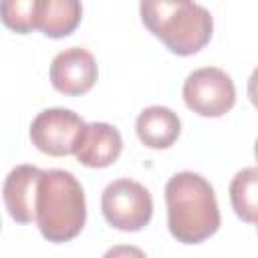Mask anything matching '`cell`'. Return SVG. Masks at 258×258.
I'll use <instances>...</instances> for the list:
<instances>
[{
  "instance_id": "6da1fadb",
  "label": "cell",
  "mask_w": 258,
  "mask_h": 258,
  "mask_svg": "<svg viewBox=\"0 0 258 258\" xmlns=\"http://www.w3.org/2000/svg\"><path fill=\"white\" fill-rule=\"evenodd\" d=\"M167 228L181 244H200L220 228L214 187L194 171H179L165 183Z\"/></svg>"
},
{
  "instance_id": "8992f818",
  "label": "cell",
  "mask_w": 258,
  "mask_h": 258,
  "mask_svg": "<svg viewBox=\"0 0 258 258\" xmlns=\"http://www.w3.org/2000/svg\"><path fill=\"white\" fill-rule=\"evenodd\" d=\"M87 125L89 123L71 109H44L30 123V141L46 155H71L77 151Z\"/></svg>"
},
{
  "instance_id": "ba28073f",
  "label": "cell",
  "mask_w": 258,
  "mask_h": 258,
  "mask_svg": "<svg viewBox=\"0 0 258 258\" xmlns=\"http://www.w3.org/2000/svg\"><path fill=\"white\" fill-rule=\"evenodd\" d=\"M42 169L34 165H16L4 179L2 198L10 218L18 224L36 222V200Z\"/></svg>"
},
{
  "instance_id": "52a82bcc",
  "label": "cell",
  "mask_w": 258,
  "mask_h": 258,
  "mask_svg": "<svg viewBox=\"0 0 258 258\" xmlns=\"http://www.w3.org/2000/svg\"><path fill=\"white\" fill-rule=\"evenodd\" d=\"M99 77V67L95 56L81 46H71L60 50L50 62V83L52 87L69 97L85 95L93 89Z\"/></svg>"
},
{
  "instance_id": "4fadbf2b",
  "label": "cell",
  "mask_w": 258,
  "mask_h": 258,
  "mask_svg": "<svg viewBox=\"0 0 258 258\" xmlns=\"http://www.w3.org/2000/svg\"><path fill=\"white\" fill-rule=\"evenodd\" d=\"M2 22L18 32L26 34L36 28V0H4L0 4Z\"/></svg>"
},
{
  "instance_id": "277c9868",
  "label": "cell",
  "mask_w": 258,
  "mask_h": 258,
  "mask_svg": "<svg viewBox=\"0 0 258 258\" xmlns=\"http://www.w3.org/2000/svg\"><path fill=\"white\" fill-rule=\"evenodd\" d=\"M101 210L109 226L121 232H139L153 216V200L145 185L121 177L103 189Z\"/></svg>"
},
{
  "instance_id": "8fae6325",
  "label": "cell",
  "mask_w": 258,
  "mask_h": 258,
  "mask_svg": "<svg viewBox=\"0 0 258 258\" xmlns=\"http://www.w3.org/2000/svg\"><path fill=\"white\" fill-rule=\"evenodd\" d=\"M81 16L83 6L77 0H36V28L48 38L69 36Z\"/></svg>"
},
{
  "instance_id": "5b68a950",
  "label": "cell",
  "mask_w": 258,
  "mask_h": 258,
  "mask_svg": "<svg viewBox=\"0 0 258 258\" xmlns=\"http://www.w3.org/2000/svg\"><path fill=\"white\" fill-rule=\"evenodd\" d=\"M183 101L202 117H222L236 103V87L228 73L218 67H202L187 75Z\"/></svg>"
},
{
  "instance_id": "9c48e42d",
  "label": "cell",
  "mask_w": 258,
  "mask_h": 258,
  "mask_svg": "<svg viewBox=\"0 0 258 258\" xmlns=\"http://www.w3.org/2000/svg\"><path fill=\"white\" fill-rule=\"evenodd\" d=\"M121 133L109 123H89L83 139L75 151V157L85 167H109L121 155Z\"/></svg>"
},
{
  "instance_id": "9a60e30c",
  "label": "cell",
  "mask_w": 258,
  "mask_h": 258,
  "mask_svg": "<svg viewBox=\"0 0 258 258\" xmlns=\"http://www.w3.org/2000/svg\"><path fill=\"white\" fill-rule=\"evenodd\" d=\"M248 97H250V103L258 109V67L252 71L248 79Z\"/></svg>"
},
{
  "instance_id": "2e32d148",
  "label": "cell",
  "mask_w": 258,
  "mask_h": 258,
  "mask_svg": "<svg viewBox=\"0 0 258 258\" xmlns=\"http://www.w3.org/2000/svg\"><path fill=\"white\" fill-rule=\"evenodd\" d=\"M254 157H256V161H258V139H256V143H254Z\"/></svg>"
},
{
  "instance_id": "7a4b0ae2",
  "label": "cell",
  "mask_w": 258,
  "mask_h": 258,
  "mask_svg": "<svg viewBox=\"0 0 258 258\" xmlns=\"http://www.w3.org/2000/svg\"><path fill=\"white\" fill-rule=\"evenodd\" d=\"M85 220L87 204L79 179L64 169H46L36 200V226L40 234L52 244H62L81 234Z\"/></svg>"
},
{
  "instance_id": "3957f363",
  "label": "cell",
  "mask_w": 258,
  "mask_h": 258,
  "mask_svg": "<svg viewBox=\"0 0 258 258\" xmlns=\"http://www.w3.org/2000/svg\"><path fill=\"white\" fill-rule=\"evenodd\" d=\"M141 22L173 54L200 52L212 38V14L196 2L153 0L139 4Z\"/></svg>"
},
{
  "instance_id": "30bf717a",
  "label": "cell",
  "mask_w": 258,
  "mask_h": 258,
  "mask_svg": "<svg viewBox=\"0 0 258 258\" xmlns=\"http://www.w3.org/2000/svg\"><path fill=\"white\" fill-rule=\"evenodd\" d=\"M135 131L139 141L151 149H167L171 147L181 131V123L177 113L163 105H151L143 109L135 121Z\"/></svg>"
},
{
  "instance_id": "7c38bea8",
  "label": "cell",
  "mask_w": 258,
  "mask_h": 258,
  "mask_svg": "<svg viewBox=\"0 0 258 258\" xmlns=\"http://www.w3.org/2000/svg\"><path fill=\"white\" fill-rule=\"evenodd\" d=\"M230 202L240 220L258 224V167H244L232 177Z\"/></svg>"
},
{
  "instance_id": "5bb4252c",
  "label": "cell",
  "mask_w": 258,
  "mask_h": 258,
  "mask_svg": "<svg viewBox=\"0 0 258 258\" xmlns=\"http://www.w3.org/2000/svg\"><path fill=\"white\" fill-rule=\"evenodd\" d=\"M103 258H147L145 252L137 246H131V244H117L113 248H109Z\"/></svg>"
}]
</instances>
